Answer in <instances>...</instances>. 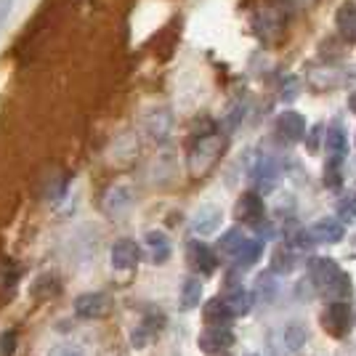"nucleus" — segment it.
I'll list each match as a JSON object with an SVG mask.
<instances>
[{"label": "nucleus", "instance_id": "7ed1b4c3", "mask_svg": "<svg viewBox=\"0 0 356 356\" xmlns=\"http://www.w3.org/2000/svg\"><path fill=\"white\" fill-rule=\"evenodd\" d=\"M218 152H221V141H218V136L210 134V136H200V141H197V147L192 149V173H205L210 165L216 163V157H218Z\"/></svg>", "mask_w": 356, "mask_h": 356}, {"label": "nucleus", "instance_id": "1a4fd4ad", "mask_svg": "<svg viewBox=\"0 0 356 356\" xmlns=\"http://www.w3.org/2000/svg\"><path fill=\"white\" fill-rule=\"evenodd\" d=\"M250 176L261 192H271L277 186V163L268 154H258L250 165Z\"/></svg>", "mask_w": 356, "mask_h": 356}, {"label": "nucleus", "instance_id": "ddd939ff", "mask_svg": "<svg viewBox=\"0 0 356 356\" xmlns=\"http://www.w3.org/2000/svg\"><path fill=\"white\" fill-rule=\"evenodd\" d=\"M163 314H147L144 316V322L136 327L134 332V346L136 348H144L149 341H154L157 335H160V330H163Z\"/></svg>", "mask_w": 356, "mask_h": 356}, {"label": "nucleus", "instance_id": "20e7f679", "mask_svg": "<svg viewBox=\"0 0 356 356\" xmlns=\"http://www.w3.org/2000/svg\"><path fill=\"white\" fill-rule=\"evenodd\" d=\"M237 218L245 223V226H250V229H261L264 221H266L264 200H261L255 192L242 194V197H239V202H237Z\"/></svg>", "mask_w": 356, "mask_h": 356}, {"label": "nucleus", "instance_id": "393cba45", "mask_svg": "<svg viewBox=\"0 0 356 356\" xmlns=\"http://www.w3.org/2000/svg\"><path fill=\"white\" fill-rule=\"evenodd\" d=\"M341 157H330V163L325 168V186H330V189L341 186Z\"/></svg>", "mask_w": 356, "mask_h": 356}, {"label": "nucleus", "instance_id": "0eeeda50", "mask_svg": "<svg viewBox=\"0 0 356 356\" xmlns=\"http://www.w3.org/2000/svg\"><path fill=\"white\" fill-rule=\"evenodd\" d=\"M343 232L346 229H343V223L338 218H319L306 232V237H309V245H335V242L343 239Z\"/></svg>", "mask_w": 356, "mask_h": 356}, {"label": "nucleus", "instance_id": "5701e85b", "mask_svg": "<svg viewBox=\"0 0 356 356\" xmlns=\"http://www.w3.org/2000/svg\"><path fill=\"white\" fill-rule=\"evenodd\" d=\"M338 221L341 223L356 221V192H348L341 202H338Z\"/></svg>", "mask_w": 356, "mask_h": 356}, {"label": "nucleus", "instance_id": "4be33fe9", "mask_svg": "<svg viewBox=\"0 0 356 356\" xmlns=\"http://www.w3.org/2000/svg\"><path fill=\"white\" fill-rule=\"evenodd\" d=\"M226 306H229V314L232 316H245V314H250L252 309V293L248 290H232L229 298H226Z\"/></svg>", "mask_w": 356, "mask_h": 356}, {"label": "nucleus", "instance_id": "bb28decb", "mask_svg": "<svg viewBox=\"0 0 356 356\" xmlns=\"http://www.w3.org/2000/svg\"><path fill=\"white\" fill-rule=\"evenodd\" d=\"M16 348V332H3L0 335V356H11Z\"/></svg>", "mask_w": 356, "mask_h": 356}, {"label": "nucleus", "instance_id": "f257e3e1", "mask_svg": "<svg viewBox=\"0 0 356 356\" xmlns=\"http://www.w3.org/2000/svg\"><path fill=\"white\" fill-rule=\"evenodd\" d=\"M309 341V332L300 322H287L280 325L268 335V348L271 356H300Z\"/></svg>", "mask_w": 356, "mask_h": 356}, {"label": "nucleus", "instance_id": "4468645a", "mask_svg": "<svg viewBox=\"0 0 356 356\" xmlns=\"http://www.w3.org/2000/svg\"><path fill=\"white\" fill-rule=\"evenodd\" d=\"M144 242H147L149 258H152L154 264H165V261L170 258V239H168V234H165V232H160V229H152V232H147Z\"/></svg>", "mask_w": 356, "mask_h": 356}, {"label": "nucleus", "instance_id": "6ab92c4d", "mask_svg": "<svg viewBox=\"0 0 356 356\" xmlns=\"http://www.w3.org/2000/svg\"><path fill=\"white\" fill-rule=\"evenodd\" d=\"M261 252H264V242H258V239H245V245L234 252L232 261H234L239 268H250L252 264H258Z\"/></svg>", "mask_w": 356, "mask_h": 356}, {"label": "nucleus", "instance_id": "a211bd4d", "mask_svg": "<svg viewBox=\"0 0 356 356\" xmlns=\"http://www.w3.org/2000/svg\"><path fill=\"white\" fill-rule=\"evenodd\" d=\"M131 202H134V192H131L128 186H115V189L106 192L104 208H106V213H115V216H118V213L131 208Z\"/></svg>", "mask_w": 356, "mask_h": 356}, {"label": "nucleus", "instance_id": "f3484780", "mask_svg": "<svg viewBox=\"0 0 356 356\" xmlns=\"http://www.w3.org/2000/svg\"><path fill=\"white\" fill-rule=\"evenodd\" d=\"M200 300H202V282H200V277H186L184 284H181V309L192 312V309L200 306Z\"/></svg>", "mask_w": 356, "mask_h": 356}, {"label": "nucleus", "instance_id": "412c9836", "mask_svg": "<svg viewBox=\"0 0 356 356\" xmlns=\"http://www.w3.org/2000/svg\"><path fill=\"white\" fill-rule=\"evenodd\" d=\"M325 147H327V152H330L332 157H341V160L346 157V152H348V138H346V131H343L341 125L327 128Z\"/></svg>", "mask_w": 356, "mask_h": 356}, {"label": "nucleus", "instance_id": "9b49d317", "mask_svg": "<svg viewBox=\"0 0 356 356\" xmlns=\"http://www.w3.org/2000/svg\"><path fill=\"white\" fill-rule=\"evenodd\" d=\"M338 277H341V268L332 258H316L312 264V282L316 284V290L327 293Z\"/></svg>", "mask_w": 356, "mask_h": 356}, {"label": "nucleus", "instance_id": "f8f14e48", "mask_svg": "<svg viewBox=\"0 0 356 356\" xmlns=\"http://www.w3.org/2000/svg\"><path fill=\"white\" fill-rule=\"evenodd\" d=\"M277 134L282 136V138H287V141H300L303 134H306V120H303V115H298L293 109L282 112L277 118Z\"/></svg>", "mask_w": 356, "mask_h": 356}, {"label": "nucleus", "instance_id": "f03ea898", "mask_svg": "<svg viewBox=\"0 0 356 356\" xmlns=\"http://www.w3.org/2000/svg\"><path fill=\"white\" fill-rule=\"evenodd\" d=\"M322 330L330 338H346L351 332V306H346L341 300L330 303L322 312Z\"/></svg>", "mask_w": 356, "mask_h": 356}, {"label": "nucleus", "instance_id": "aec40b11", "mask_svg": "<svg viewBox=\"0 0 356 356\" xmlns=\"http://www.w3.org/2000/svg\"><path fill=\"white\" fill-rule=\"evenodd\" d=\"M202 316H205V325L208 327H223L229 325V319H232L229 306H226V300H221V298H213L208 306H205Z\"/></svg>", "mask_w": 356, "mask_h": 356}, {"label": "nucleus", "instance_id": "423d86ee", "mask_svg": "<svg viewBox=\"0 0 356 356\" xmlns=\"http://www.w3.org/2000/svg\"><path fill=\"white\" fill-rule=\"evenodd\" d=\"M74 314L80 319H102L109 314V298L104 293H83L74 298Z\"/></svg>", "mask_w": 356, "mask_h": 356}, {"label": "nucleus", "instance_id": "a878e982", "mask_svg": "<svg viewBox=\"0 0 356 356\" xmlns=\"http://www.w3.org/2000/svg\"><path fill=\"white\" fill-rule=\"evenodd\" d=\"M327 296H332V298H346V296H351V277L348 274H343L341 271V277L332 282V287L327 290Z\"/></svg>", "mask_w": 356, "mask_h": 356}, {"label": "nucleus", "instance_id": "c756f323", "mask_svg": "<svg viewBox=\"0 0 356 356\" xmlns=\"http://www.w3.org/2000/svg\"><path fill=\"white\" fill-rule=\"evenodd\" d=\"M348 106L356 112V93H351V96H348Z\"/></svg>", "mask_w": 356, "mask_h": 356}, {"label": "nucleus", "instance_id": "2eb2a0df", "mask_svg": "<svg viewBox=\"0 0 356 356\" xmlns=\"http://www.w3.org/2000/svg\"><path fill=\"white\" fill-rule=\"evenodd\" d=\"M186 258H189V264L194 268H200L202 274H210L213 268H216V255L210 250L205 242H192L189 245V250H186Z\"/></svg>", "mask_w": 356, "mask_h": 356}, {"label": "nucleus", "instance_id": "6e6552de", "mask_svg": "<svg viewBox=\"0 0 356 356\" xmlns=\"http://www.w3.org/2000/svg\"><path fill=\"white\" fill-rule=\"evenodd\" d=\"M221 221L223 210L218 205H202L192 216V232L197 237H210V234H216L221 229Z\"/></svg>", "mask_w": 356, "mask_h": 356}, {"label": "nucleus", "instance_id": "c85d7f7f", "mask_svg": "<svg viewBox=\"0 0 356 356\" xmlns=\"http://www.w3.org/2000/svg\"><path fill=\"white\" fill-rule=\"evenodd\" d=\"M11 8H14V0H0V27H3L6 19L11 16Z\"/></svg>", "mask_w": 356, "mask_h": 356}, {"label": "nucleus", "instance_id": "dca6fc26", "mask_svg": "<svg viewBox=\"0 0 356 356\" xmlns=\"http://www.w3.org/2000/svg\"><path fill=\"white\" fill-rule=\"evenodd\" d=\"M335 24L346 40H356V3H343L335 14Z\"/></svg>", "mask_w": 356, "mask_h": 356}, {"label": "nucleus", "instance_id": "cd10ccee", "mask_svg": "<svg viewBox=\"0 0 356 356\" xmlns=\"http://www.w3.org/2000/svg\"><path fill=\"white\" fill-rule=\"evenodd\" d=\"M51 356H86V351L77 348V346H59Z\"/></svg>", "mask_w": 356, "mask_h": 356}, {"label": "nucleus", "instance_id": "9d476101", "mask_svg": "<svg viewBox=\"0 0 356 356\" xmlns=\"http://www.w3.org/2000/svg\"><path fill=\"white\" fill-rule=\"evenodd\" d=\"M109 258H112V266L118 268V271H131L141 261V248L136 245L134 239H120V242H115Z\"/></svg>", "mask_w": 356, "mask_h": 356}, {"label": "nucleus", "instance_id": "b1692460", "mask_svg": "<svg viewBox=\"0 0 356 356\" xmlns=\"http://www.w3.org/2000/svg\"><path fill=\"white\" fill-rule=\"evenodd\" d=\"M245 245V234L239 232V229H232V232H226L221 237V252L223 255H232L234 258V252L239 250Z\"/></svg>", "mask_w": 356, "mask_h": 356}, {"label": "nucleus", "instance_id": "39448f33", "mask_svg": "<svg viewBox=\"0 0 356 356\" xmlns=\"http://www.w3.org/2000/svg\"><path fill=\"white\" fill-rule=\"evenodd\" d=\"M200 348L205 351V354H221L226 348H232V343H234V332L229 330V325L223 327H205L202 332H200Z\"/></svg>", "mask_w": 356, "mask_h": 356}]
</instances>
